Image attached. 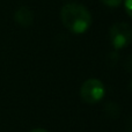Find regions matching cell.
<instances>
[{
    "label": "cell",
    "mask_w": 132,
    "mask_h": 132,
    "mask_svg": "<svg viewBox=\"0 0 132 132\" xmlns=\"http://www.w3.org/2000/svg\"><path fill=\"white\" fill-rule=\"evenodd\" d=\"M15 21L21 26V27H29L34 21V13L30 11L28 7L23 6L20 7L14 14Z\"/></svg>",
    "instance_id": "277c9868"
},
{
    "label": "cell",
    "mask_w": 132,
    "mask_h": 132,
    "mask_svg": "<svg viewBox=\"0 0 132 132\" xmlns=\"http://www.w3.org/2000/svg\"><path fill=\"white\" fill-rule=\"evenodd\" d=\"M105 112H107L108 116H111V117H118L119 115V108L116 103H108L105 105Z\"/></svg>",
    "instance_id": "5b68a950"
},
{
    "label": "cell",
    "mask_w": 132,
    "mask_h": 132,
    "mask_svg": "<svg viewBox=\"0 0 132 132\" xmlns=\"http://www.w3.org/2000/svg\"><path fill=\"white\" fill-rule=\"evenodd\" d=\"M130 89H131V90H132V80H131V81H130Z\"/></svg>",
    "instance_id": "8fae6325"
},
{
    "label": "cell",
    "mask_w": 132,
    "mask_h": 132,
    "mask_svg": "<svg viewBox=\"0 0 132 132\" xmlns=\"http://www.w3.org/2000/svg\"><path fill=\"white\" fill-rule=\"evenodd\" d=\"M110 41L116 49H123L132 42V28L129 23L118 22L110 28Z\"/></svg>",
    "instance_id": "3957f363"
},
{
    "label": "cell",
    "mask_w": 132,
    "mask_h": 132,
    "mask_svg": "<svg viewBox=\"0 0 132 132\" xmlns=\"http://www.w3.org/2000/svg\"><path fill=\"white\" fill-rule=\"evenodd\" d=\"M101 2L109 7H117L119 6V4L122 2V0H101Z\"/></svg>",
    "instance_id": "8992f818"
},
{
    "label": "cell",
    "mask_w": 132,
    "mask_h": 132,
    "mask_svg": "<svg viewBox=\"0 0 132 132\" xmlns=\"http://www.w3.org/2000/svg\"><path fill=\"white\" fill-rule=\"evenodd\" d=\"M81 98L86 103L94 104L102 100L104 95V86L98 79H88L82 84L80 89Z\"/></svg>",
    "instance_id": "7a4b0ae2"
},
{
    "label": "cell",
    "mask_w": 132,
    "mask_h": 132,
    "mask_svg": "<svg viewBox=\"0 0 132 132\" xmlns=\"http://www.w3.org/2000/svg\"><path fill=\"white\" fill-rule=\"evenodd\" d=\"M125 129H126V132H132V116L128 119V122H126Z\"/></svg>",
    "instance_id": "9c48e42d"
},
{
    "label": "cell",
    "mask_w": 132,
    "mask_h": 132,
    "mask_svg": "<svg viewBox=\"0 0 132 132\" xmlns=\"http://www.w3.org/2000/svg\"><path fill=\"white\" fill-rule=\"evenodd\" d=\"M60 19L63 24L74 34L85 32L92 23V15L89 11L80 4H66L60 11Z\"/></svg>",
    "instance_id": "6da1fadb"
},
{
    "label": "cell",
    "mask_w": 132,
    "mask_h": 132,
    "mask_svg": "<svg viewBox=\"0 0 132 132\" xmlns=\"http://www.w3.org/2000/svg\"><path fill=\"white\" fill-rule=\"evenodd\" d=\"M29 132H48V131L44 130V129H34V130H31Z\"/></svg>",
    "instance_id": "30bf717a"
},
{
    "label": "cell",
    "mask_w": 132,
    "mask_h": 132,
    "mask_svg": "<svg viewBox=\"0 0 132 132\" xmlns=\"http://www.w3.org/2000/svg\"><path fill=\"white\" fill-rule=\"evenodd\" d=\"M124 6H125V11L128 13V15L132 19V0H125Z\"/></svg>",
    "instance_id": "52a82bcc"
},
{
    "label": "cell",
    "mask_w": 132,
    "mask_h": 132,
    "mask_svg": "<svg viewBox=\"0 0 132 132\" xmlns=\"http://www.w3.org/2000/svg\"><path fill=\"white\" fill-rule=\"evenodd\" d=\"M125 68L129 71V72H132V53L126 58L125 60Z\"/></svg>",
    "instance_id": "ba28073f"
}]
</instances>
